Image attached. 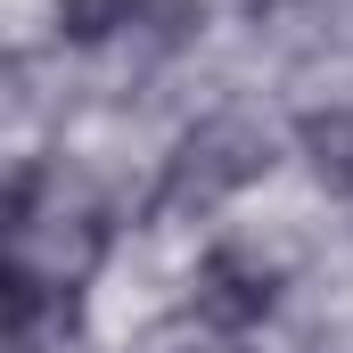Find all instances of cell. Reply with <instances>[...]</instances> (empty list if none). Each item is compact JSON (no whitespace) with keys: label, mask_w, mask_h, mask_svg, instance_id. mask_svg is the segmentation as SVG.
<instances>
[{"label":"cell","mask_w":353,"mask_h":353,"mask_svg":"<svg viewBox=\"0 0 353 353\" xmlns=\"http://www.w3.org/2000/svg\"><path fill=\"white\" fill-rule=\"evenodd\" d=\"M271 173V132L263 123H247V115H205V123H189L173 140V157H165V205H222V197H239V189H255Z\"/></svg>","instance_id":"cell-1"},{"label":"cell","mask_w":353,"mask_h":353,"mask_svg":"<svg viewBox=\"0 0 353 353\" xmlns=\"http://www.w3.org/2000/svg\"><path fill=\"white\" fill-rule=\"evenodd\" d=\"M271 304H279V263L255 255V247H205L197 271H189V312L214 329V337H247V329H263Z\"/></svg>","instance_id":"cell-2"},{"label":"cell","mask_w":353,"mask_h":353,"mask_svg":"<svg viewBox=\"0 0 353 353\" xmlns=\"http://www.w3.org/2000/svg\"><path fill=\"white\" fill-rule=\"evenodd\" d=\"M296 148H304V165H312L321 189L353 197V107H312V115H296Z\"/></svg>","instance_id":"cell-3"},{"label":"cell","mask_w":353,"mask_h":353,"mask_svg":"<svg viewBox=\"0 0 353 353\" xmlns=\"http://www.w3.org/2000/svg\"><path fill=\"white\" fill-rule=\"evenodd\" d=\"M140 8H148V0H58V33L83 41V50H99V41H115L123 25H140Z\"/></svg>","instance_id":"cell-4"}]
</instances>
